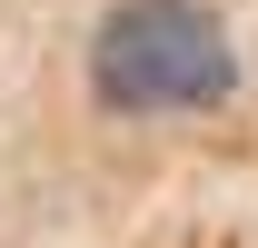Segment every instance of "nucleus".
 I'll use <instances>...</instances> for the list:
<instances>
[{
	"label": "nucleus",
	"mask_w": 258,
	"mask_h": 248,
	"mask_svg": "<svg viewBox=\"0 0 258 248\" xmlns=\"http://www.w3.org/2000/svg\"><path fill=\"white\" fill-rule=\"evenodd\" d=\"M90 90L109 109H129V119H149V109H209V99L238 90V60H228L219 20L199 0H129L90 40Z\"/></svg>",
	"instance_id": "f257e3e1"
}]
</instances>
